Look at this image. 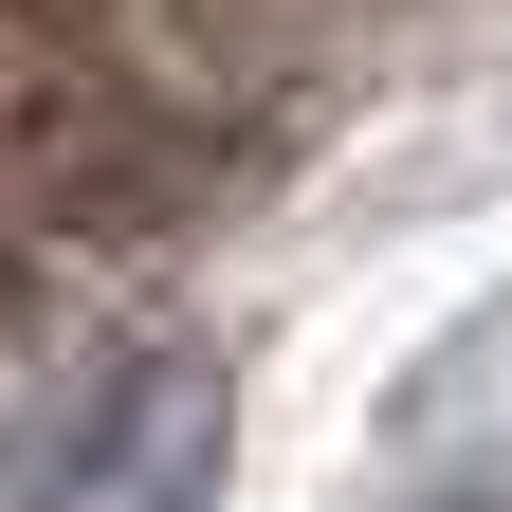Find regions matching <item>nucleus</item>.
<instances>
[{
  "mask_svg": "<svg viewBox=\"0 0 512 512\" xmlns=\"http://www.w3.org/2000/svg\"><path fill=\"white\" fill-rule=\"evenodd\" d=\"M220 458H238V384L220 348H92L74 384H37L0 421V512H220Z\"/></svg>",
  "mask_w": 512,
  "mask_h": 512,
  "instance_id": "nucleus-1",
  "label": "nucleus"
}]
</instances>
